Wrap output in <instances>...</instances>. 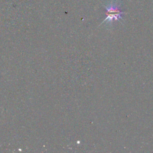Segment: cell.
I'll list each match as a JSON object with an SVG mask.
<instances>
[{"mask_svg":"<svg viewBox=\"0 0 153 153\" xmlns=\"http://www.w3.org/2000/svg\"><path fill=\"white\" fill-rule=\"evenodd\" d=\"M104 7L106 9V17L102 23L106 22L107 23H111L114 21H120L121 19H123L122 15L124 13L121 11L120 4L118 2H112Z\"/></svg>","mask_w":153,"mask_h":153,"instance_id":"obj_1","label":"cell"}]
</instances>
